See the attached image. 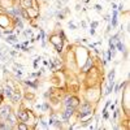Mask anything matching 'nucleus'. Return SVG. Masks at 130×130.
<instances>
[{"label": "nucleus", "mask_w": 130, "mask_h": 130, "mask_svg": "<svg viewBox=\"0 0 130 130\" xmlns=\"http://www.w3.org/2000/svg\"><path fill=\"white\" fill-rule=\"evenodd\" d=\"M66 107H72V108H75L78 105V99L77 98H68L65 102Z\"/></svg>", "instance_id": "nucleus-1"}, {"label": "nucleus", "mask_w": 130, "mask_h": 130, "mask_svg": "<svg viewBox=\"0 0 130 130\" xmlns=\"http://www.w3.org/2000/svg\"><path fill=\"white\" fill-rule=\"evenodd\" d=\"M86 113H91V105L89 103H85L82 105L81 108V112H79V116H82V114H86Z\"/></svg>", "instance_id": "nucleus-2"}, {"label": "nucleus", "mask_w": 130, "mask_h": 130, "mask_svg": "<svg viewBox=\"0 0 130 130\" xmlns=\"http://www.w3.org/2000/svg\"><path fill=\"white\" fill-rule=\"evenodd\" d=\"M9 113H11V109H9V107H7V105L0 109V116H2L3 118H7L9 116Z\"/></svg>", "instance_id": "nucleus-3"}, {"label": "nucleus", "mask_w": 130, "mask_h": 130, "mask_svg": "<svg viewBox=\"0 0 130 130\" xmlns=\"http://www.w3.org/2000/svg\"><path fill=\"white\" fill-rule=\"evenodd\" d=\"M17 117L21 118L22 121H27V120H29V114H27V112H25V111H20V112H17Z\"/></svg>", "instance_id": "nucleus-4"}, {"label": "nucleus", "mask_w": 130, "mask_h": 130, "mask_svg": "<svg viewBox=\"0 0 130 130\" xmlns=\"http://www.w3.org/2000/svg\"><path fill=\"white\" fill-rule=\"evenodd\" d=\"M73 109H74V108H72V107H68V108H66V111L64 112V118H65V120L69 118L72 114H73Z\"/></svg>", "instance_id": "nucleus-5"}, {"label": "nucleus", "mask_w": 130, "mask_h": 130, "mask_svg": "<svg viewBox=\"0 0 130 130\" xmlns=\"http://www.w3.org/2000/svg\"><path fill=\"white\" fill-rule=\"evenodd\" d=\"M51 42L55 44V46H59V44H63V40L60 39V36H52Z\"/></svg>", "instance_id": "nucleus-6"}, {"label": "nucleus", "mask_w": 130, "mask_h": 130, "mask_svg": "<svg viewBox=\"0 0 130 130\" xmlns=\"http://www.w3.org/2000/svg\"><path fill=\"white\" fill-rule=\"evenodd\" d=\"M7 120H8V121H9V126H11V127H12V126H13L14 124H16V120H14V117L12 116V114H11V113H9V116H8V117H7Z\"/></svg>", "instance_id": "nucleus-7"}, {"label": "nucleus", "mask_w": 130, "mask_h": 130, "mask_svg": "<svg viewBox=\"0 0 130 130\" xmlns=\"http://www.w3.org/2000/svg\"><path fill=\"white\" fill-rule=\"evenodd\" d=\"M4 93H5V95H7V96H9V98H11V96H12V89H11L9 86H8V87H5Z\"/></svg>", "instance_id": "nucleus-8"}, {"label": "nucleus", "mask_w": 130, "mask_h": 130, "mask_svg": "<svg viewBox=\"0 0 130 130\" xmlns=\"http://www.w3.org/2000/svg\"><path fill=\"white\" fill-rule=\"evenodd\" d=\"M25 8H31V0H24Z\"/></svg>", "instance_id": "nucleus-9"}, {"label": "nucleus", "mask_w": 130, "mask_h": 130, "mask_svg": "<svg viewBox=\"0 0 130 130\" xmlns=\"http://www.w3.org/2000/svg\"><path fill=\"white\" fill-rule=\"evenodd\" d=\"M90 66H91V60H89V61H87V64L82 68V70H83V72H87V69H89Z\"/></svg>", "instance_id": "nucleus-10"}, {"label": "nucleus", "mask_w": 130, "mask_h": 130, "mask_svg": "<svg viewBox=\"0 0 130 130\" xmlns=\"http://www.w3.org/2000/svg\"><path fill=\"white\" fill-rule=\"evenodd\" d=\"M7 40H9V42H13V43H14V42H16V40H17V38L12 35V36H9V38H8V39H7Z\"/></svg>", "instance_id": "nucleus-11"}, {"label": "nucleus", "mask_w": 130, "mask_h": 130, "mask_svg": "<svg viewBox=\"0 0 130 130\" xmlns=\"http://www.w3.org/2000/svg\"><path fill=\"white\" fill-rule=\"evenodd\" d=\"M12 99H13V102H18V100H20V94H16Z\"/></svg>", "instance_id": "nucleus-12"}, {"label": "nucleus", "mask_w": 130, "mask_h": 130, "mask_svg": "<svg viewBox=\"0 0 130 130\" xmlns=\"http://www.w3.org/2000/svg\"><path fill=\"white\" fill-rule=\"evenodd\" d=\"M18 129H21V130H26L27 126H26L25 124H20V125H18Z\"/></svg>", "instance_id": "nucleus-13"}, {"label": "nucleus", "mask_w": 130, "mask_h": 130, "mask_svg": "<svg viewBox=\"0 0 130 130\" xmlns=\"http://www.w3.org/2000/svg\"><path fill=\"white\" fill-rule=\"evenodd\" d=\"M117 47H118V50H120V51H124V46H122L120 42L117 43Z\"/></svg>", "instance_id": "nucleus-14"}, {"label": "nucleus", "mask_w": 130, "mask_h": 130, "mask_svg": "<svg viewBox=\"0 0 130 130\" xmlns=\"http://www.w3.org/2000/svg\"><path fill=\"white\" fill-rule=\"evenodd\" d=\"M113 77H114V70H112V72L109 73V81L113 79Z\"/></svg>", "instance_id": "nucleus-15"}, {"label": "nucleus", "mask_w": 130, "mask_h": 130, "mask_svg": "<svg viewBox=\"0 0 130 130\" xmlns=\"http://www.w3.org/2000/svg\"><path fill=\"white\" fill-rule=\"evenodd\" d=\"M61 48H63V44H59V46H56V50H57V52H61Z\"/></svg>", "instance_id": "nucleus-16"}, {"label": "nucleus", "mask_w": 130, "mask_h": 130, "mask_svg": "<svg viewBox=\"0 0 130 130\" xmlns=\"http://www.w3.org/2000/svg\"><path fill=\"white\" fill-rule=\"evenodd\" d=\"M69 27H70V29H75V26H74L73 24H69Z\"/></svg>", "instance_id": "nucleus-17"}]
</instances>
